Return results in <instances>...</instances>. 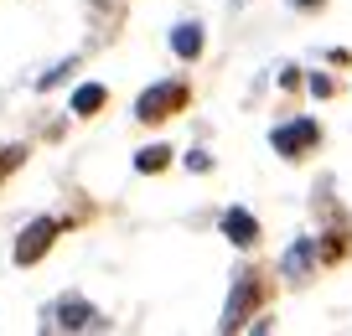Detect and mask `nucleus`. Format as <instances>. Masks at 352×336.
<instances>
[{"instance_id":"obj_1","label":"nucleus","mask_w":352,"mask_h":336,"mask_svg":"<svg viewBox=\"0 0 352 336\" xmlns=\"http://www.w3.org/2000/svg\"><path fill=\"white\" fill-rule=\"evenodd\" d=\"M182 104H187V83H171V78H166V83H151L140 98H135V120L161 124V120H171Z\"/></svg>"},{"instance_id":"obj_2","label":"nucleus","mask_w":352,"mask_h":336,"mask_svg":"<svg viewBox=\"0 0 352 336\" xmlns=\"http://www.w3.org/2000/svg\"><path fill=\"white\" fill-rule=\"evenodd\" d=\"M259 274L254 269H239L233 274V295H228V305H223V331H239L243 321H249V311L259 305Z\"/></svg>"},{"instance_id":"obj_3","label":"nucleus","mask_w":352,"mask_h":336,"mask_svg":"<svg viewBox=\"0 0 352 336\" xmlns=\"http://www.w3.org/2000/svg\"><path fill=\"white\" fill-rule=\"evenodd\" d=\"M316 140H321V124L316 120H290V124H280V130L270 135V145H275L285 161H300L306 150H316Z\"/></svg>"},{"instance_id":"obj_4","label":"nucleus","mask_w":352,"mask_h":336,"mask_svg":"<svg viewBox=\"0 0 352 336\" xmlns=\"http://www.w3.org/2000/svg\"><path fill=\"white\" fill-rule=\"evenodd\" d=\"M57 217H36V223H26V233H21V243H16V264H36L47 249H52V238H57Z\"/></svg>"},{"instance_id":"obj_5","label":"nucleus","mask_w":352,"mask_h":336,"mask_svg":"<svg viewBox=\"0 0 352 336\" xmlns=\"http://www.w3.org/2000/svg\"><path fill=\"white\" fill-rule=\"evenodd\" d=\"M223 233H228V243H239V249H254V243H259V223H254L243 207H228V212H223Z\"/></svg>"},{"instance_id":"obj_6","label":"nucleus","mask_w":352,"mask_h":336,"mask_svg":"<svg viewBox=\"0 0 352 336\" xmlns=\"http://www.w3.org/2000/svg\"><path fill=\"white\" fill-rule=\"evenodd\" d=\"M57 326H63V331L99 326V311H94V305H83V300H63V305H57Z\"/></svg>"},{"instance_id":"obj_7","label":"nucleus","mask_w":352,"mask_h":336,"mask_svg":"<svg viewBox=\"0 0 352 336\" xmlns=\"http://www.w3.org/2000/svg\"><path fill=\"white\" fill-rule=\"evenodd\" d=\"M171 52H176V57H187V63H192V57L202 52V26H197V21H182V26L171 32Z\"/></svg>"},{"instance_id":"obj_8","label":"nucleus","mask_w":352,"mask_h":336,"mask_svg":"<svg viewBox=\"0 0 352 336\" xmlns=\"http://www.w3.org/2000/svg\"><path fill=\"white\" fill-rule=\"evenodd\" d=\"M166 166H171V145H145V150L135 155V171H145V176L166 171Z\"/></svg>"},{"instance_id":"obj_9","label":"nucleus","mask_w":352,"mask_h":336,"mask_svg":"<svg viewBox=\"0 0 352 336\" xmlns=\"http://www.w3.org/2000/svg\"><path fill=\"white\" fill-rule=\"evenodd\" d=\"M311 259H316V243H311V238H300L296 249L285 254V274H290V280H300V274L311 269Z\"/></svg>"},{"instance_id":"obj_10","label":"nucleus","mask_w":352,"mask_h":336,"mask_svg":"<svg viewBox=\"0 0 352 336\" xmlns=\"http://www.w3.org/2000/svg\"><path fill=\"white\" fill-rule=\"evenodd\" d=\"M104 98H109V93H104L99 83H83L73 93V114H94V109H104Z\"/></svg>"},{"instance_id":"obj_11","label":"nucleus","mask_w":352,"mask_h":336,"mask_svg":"<svg viewBox=\"0 0 352 336\" xmlns=\"http://www.w3.org/2000/svg\"><path fill=\"white\" fill-rule=\"evenodd\" d=\"M21 145H11V150H0V176H6V171H16V166H21Z\"/></svg>"},{"instance_id":"obj_12","label":"nucleus","mask_w":352,"mask_h":336,"mask_svg":"<svg viewBox=\"0 0 352 336\" xmlns=\"http://www.w3.org/2000/svg\"><path fill=\"white\" fill-rule=\"evenodd\" d=\"M290 5H306V11H311V5H321V0H290Z\"/></svg>"}]
</instances>
